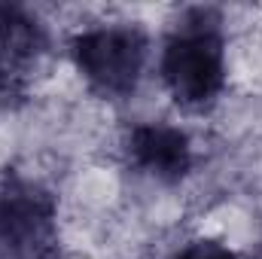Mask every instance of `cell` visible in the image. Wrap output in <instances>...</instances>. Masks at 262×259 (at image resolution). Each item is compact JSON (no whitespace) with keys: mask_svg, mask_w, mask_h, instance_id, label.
<instances>
[{"mask_svg":"<svg viewBox=\"0 0 262 259\" xmlns=\"http://www.w3.org/2000/svg\"><path fill=\"white\" fill-rule=\"evenodd\" d=\"M55 198L34 180L3 174L0 180V244L18 259L55 241Z\"/></svg>","mask_w":262,"mask_h":259,"instance_id":"cell-3","label":"cell"},{"mask_svg":"<svg viewBox=\"0 0 262 259\" xmlns=\"http://www.w3.org/2000/svg\"><path fill=\"white\" fill-rule=\"evenodd\" d=\"M250 259H262V247H259V250H256V253H253Z\"/></svg>","mask_w":262,"mask_h":259,"instance_id":"cell-8","label":"cell"},{"mask_svg":"<svg viewBox=\"0 0 262 259\" xmlns=\"http://www.w3.org/2000/svg\"><path fill=\"white\" fill-rule=\"evenodd\" d=\"M174 259H235V253L229 247H223L220 241H210V238H198L192 244H186Z\"/></svg>","mask_w":262,"mask_h":259,"instance_id":"cell-6","label":"cell"},{"mask_svg":"<svg viewBox=\"0 0 262 259\" xmlns=\"http://www.w3.org/2000/svg\"><path fill=\"white\" fill-rule=\"evenodd\" d=\"M46 55V34L28 12L0 6V92L18 95Z\"/></svg>","mask_w":262,"mask_h":259,"instance_id":"cell-4","label":"cell"},{"mask_svg":"<svg viewBox=\"0 0 262 259\" xmlns=\"http://www.w3.org/2000/svg\"><path fill=\"white\" fill-rule=\"evenodd\" d=\"M25 259H67V256L52 244V247H43V250H37V253H31V256H25Z\"/></svg>","mask_w":262,"mask_h":259,"instance_id":"cell-7","label":"cell"},{"mask_svg":"<svg viewBox=\"0 0 262 259\" xmlns=\"http://www.w3.org/2000/svg\"><path fill=\"white\" fill-rule=\"evenodd\" d=\"M73 61L101 95H128L146 61V37L134 25L85 31L73 40Z\"/></svg>","mask_w":262,"mask_h":259,"instance_id":"cell-2","label":"cell"},{"mask_svg":"<svg viewBox=\"0 0 262 259\" xmlns=\"http://www.w3.org/2000/svg\"><path fill=\"white\" fill-rule=\"evenodd\" d=\"M125 149L137 168H143L146 174H152L165 183H177L192 168L189 137L174 125H159V122L137 125L128 131Z\"/></svg>","mask_w":262,"mask_h":259,"instance_id":"cell-5","label":"cell"},{"mask_svg":"<svg viewBox=\"0 0 262 259\" xmlns=\"http://www.w3.org/2000/svg\"><path fill=\"white\" fill-rule=\"evenodd\" d=\"M162 79L180 107L198 110L210 104L223 82H226V61H223V34L220 15L213 9H189L162 55Z\"/></svg>","mask_w":262,"mask_h":259,"instance_id":"cell-1","label":"cell"}]
</instances>
